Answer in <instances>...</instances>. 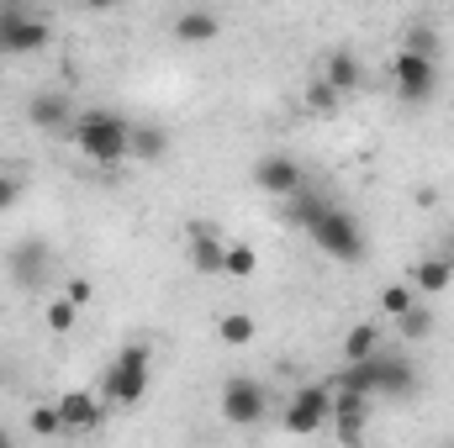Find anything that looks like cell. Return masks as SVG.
I'll return each instance as SVG.
<instances>
[{"label":"cell","mask_w":454,"mask_h":448,"mask_svg":"<svg viewBox=\"0 0 454 448\" xmlns=\"http://www.w3.org/2000/svg\"><path fill=\"white\" fill-rule=\"evenodd\" d=\"M74 143L90 164H121L132 158V127L116 112H85L74 121Z\"/></svg>","instance_id":"obj_1"},{"label":"cell","mask_w":454,"mask_h":448,"mask_svg":"<svg viewBox=\"0 0 454 448\" xmlns=\"http://www.w3.org/2000/svg\"><path fill=\"white\" fill-rule=\"evenodd\" d=\"M301 232H307L328 259H339V264H359V259H364V227L354 222L348 212H339V206H323Z\"/></svg>","instance_id":"obj_2"},{"label":"cell","mask_w":454,"mask_h":448,"mask_svg":"<svg viewBox=\"0 0 454 448\" xmlns=\"http://www.w3.org/2000/svg\"><path fill=\"white\" fill-rule=\"evenodd\" d=\"M148 396V348L143 343H127L106 369V385H101V401L106 406H137Z\"/></svg>","instance_id":"obj_3"},{"label":"cell","mask_w":454,"mask_h":448,"mask_svg":"<svg viewBox=\"0 0 454 448\" xmlns=\"http://www.w3.org/2000/svg\"><path fill=\"white\" fill-rule=\"evenodd\" d=\"M391 85H396L402 101L423 106V101L439 90V58H428V53H418V48H396V58H391Z\"/></svg>","instance_id":"obj_4"},{"label":"cell","mask_w":454,"mask_h":448,"mask_svg":"<svg viewBox=\"0 0 454 448\" xmlns=\"http://www.w3.org/2000/svg\"><path fill=\"white\" fill-rule=\"evenodd\" d=\"M333 422V385H301L296 396H291V406H286V428L296 433V438H312V433H323Z\"/></svg>","instance_id":"obj_5"},{"label":"cell","mask_w":454,"mask_h":448,"mask_svg":"<svg viewBox=\"0 0 454 448\" xmlns=\"http://www.w3.org/2000/svg\"><path fill=\"white\" fill-rule=\"evenodd\" d=\"M48 21L32 16V11H0V53L11 58H27V53H43L48 48Z\"/></svg>","instance_id":"obj_6"},{"label":"cell","mask_w":454,"mask_h":448,"mask_svg":"<svg viewBox=\"0 0 454 448\" xmlns=\"http://www.w3.org/2000/svg\"><path fill=\"white\" fill-rule=\"evenodd\" d=\"M264 406H270V396H264V385L259 380H248V375H232L223 385V417L232 428H254L259 417H264Z\"/></svg>","instance_id":"obj_7"},{"label":"cell","mask_w":454,"mask_h":448,"mask_svg":"<svg viewBox=\"0 0 454 448\" xmlns=\"http://www.w3.org/2000/svg\"><path fill=\"white\" fill-rule=\"evenodd\" d=\"M254 185L264 190V196H296L301 185H307V174H301V164L296 158H286V153H264L259 164H254Z\"/></svg>","instance_id":"obj_8"},{"label":"cell","mask_w":454,"mask_h":448,"mask_svg":"<svg viewBox=\"0 0 454 448\" xmlns=\"http://www.w3.org/2000/svg\"><path fill=\"white\" fill-rule=\"evenodd\" d=\"M48 274H53V253H48V243L27 237V243L11 248V280H16L21 290H37Z\"/></svg>","instance_id":"obj_9"},{"label":"cell","mask_w":454,"mask_h":448,"mask_svg":"<svg viewBox=\"0 0 454 448\" xmlns=\"http://www.w3.org/2000/svg\"><path fill=\"white\" fill-rule=\"evenodd\" d=\"M370 375H375V396H391V401H407L418 390V375L407 359H386V353H370Z\"/></svg>","instance_id":"obj_10"},{"label":"cell","mask_w":454,"mask_h":448,"mask_svg":"<svg viewBox=\"0 0 454 448\" xmlns=\"http://www.w3.org/2000/svg\"><path fill=\"white\" fill-rule=\"evenodd\" d=\"M364 417H370V396L354 385H333V428H339L343 444H354L364 433Z\"/></svg>","instance_id":"obj_11"},{"label":"cell","mask_w":454,"mask_h":448,"mask_svg":"<svg viewBox=\"0 0 454 448\" xmlns=\"http://www.w3.org/2000/svg\"><path fill=\"white\" fill-rule=\"evenodd\" d=\"M59 417H64V433H90V428H101L106 406H101V396H90V390H64V396H59Z\"/></svg>","instance_id":"obj_12"},{"label":"cell","mask_w":454,"mask_h":448,"mask_svg":"<svg viewBox=\"0 0 454 448\" xmlns=\"http://www.w3.org/2000/svg\"><path fill=\"white\" fill-rule=\"evenodd\" d=\"M223 259H227V237L217 227H191V269L196 274H223Z\"/></svg>","instance_id":"obj_13"},{"label":"cell","mask_w":454,"mask_h":448,"mask_svg":"<svg viewBox=\"0 0 454 448\" xmlns=\"http://www.w3.org/2000/svg\"><path fill=\"white\" fill-rule=\"evenodd\" d=\"M412 290L418 296H439V290H450V280H454V264L450 259H423V264H412Z\"/></svg>","instance_id":"obj_14"},{"label":"cell","mask_w":454,"mask_h":448,"mask_svg":"<svg viewBox=\"0 0 454 448\" xmlns=\"http://www.w3.org/2000/svg\"><path fill=\"white\" fill-rule=\"evenodd\" d=\"M323 80H328L339 96H348V90H359L364 69H359V58H354L348 48H339V53H328V64H323Z\"/></svg>","instance_id":"obj_15"},{"label":"cell","mask_w":454,"mask_h":448,"mask_svg":"<svg viewBox=\"0 0 454 448\" xmlns=\"http://www.w3.org/2000/svg\"><path fill=\"white\" fill-rule=\"evenodd\" d=\"M217 32H223V21L212 11H180V21H175V37L180 42H212Z\"/></svg>","instance_id":"obj_16"},{"label":"cell","mask_w":454,"mask_h":448,"mask_svg":"<svg viewBox=\"0 0 454 448\" xmlns=\"http://www.w3.org/2000/svg\"><path fill=\"white\" fill-rule=\"evenodd\" d=\"M164 153H169V132H164V127H153V121L132 127V158H143V164H159Z\"/></svg>","instance_id":"obj_17"},{"label":"cell","mask_w":454,"mask_h":448,"mask_svg":"<svg viewBox=\"0 0 454 448\" xmlns=\"http://www.w3.org/2000/svg\"><path fill=\"white\" fill-rule=\"evenodd\" d=\"M370 353H380V328H375V322L348 328V337H343V359L354 364V359H370Z\"/></svg>","instance_id":"obj_18"},{"label":"cell","mask_w":454,"mask_h":448,"mask_svg":"<svg viewBox=\"0 0 454 448\" xmlns=\"http://www.w3.org/2000/svg\"><path fill=\"white\" fill-rule=\"evenodd\" d=\"M27 116H32V127L53 132V127H64V121H69V101H64V96H37Z\"/></svg>","instance_id":"obj_19"},{"label":"cell","mask_w":454,"mask_h":448,"mask_svg":"<svg viewBox=\"0 0 454 448\" xmlns=\"http://www.w3.org/2000/svg\"><path fill=\"white\" fill-rule=\"evenodd\" d=\"M223 274L227 280H254V274H259V253H254L248 243H227Z\"/></svg>","instance_id":"obj_20"},{"label":"cell","mask_w":454,"mask_h":448,"mask_svg":"<svg viewBox=\"0 0 454 448\" xmlns=\"http://www.w3.org/2000/svg\"><path fill=\"white\" fill-rule=\"evenodd\" d=\"M217 337H223L227 348H248L254 343V317L248 312H227L223 322H217Z\"/></svg>","instance_id":"obj_21"},{"label":"cell","mask_w":454,"mask_h":448,"mask_svg":"<svg viewBox=\"0 0 454 448\" xmlns=\"http://www.w3.org/2000/svg\"><path fill=\"white\" fill-rule=\"evenodd\" d=\"M412 306H418V290H412V280H407V285H386V290H380V312H386L391 322H402Z\"/></svg>","instance_id":"obj_22"},{"label":"cell","mask_w":454,"mask_h":448,"mask_svg":"<svg viewBox=\"0 0 454 448\" xmlns=\"http://www.w3.org/2000/svg\"><path fill=\"white\" fill-rule=\"evenodd\" d=\"M339 101H343V96L323 80V74L307 85V112H312V116H339Z\"/></svg>","instance_id":"obj_23"},{"label":"cell","mask_w":454,"mask_h":448,"mask_svg":"<svg viewBox=\"0 0 454 448\" xmlns=\"http://www.w3.org/2000/svg\"><path fill=\"white\" fill-rule=\"evenodd\" d=\"M27 428H32V438H59V433H64V417H59V401H53V406H32V417H27Z\"/></svg>","instance_id":"obj_24"},{"label":"cell","mask_w":454,"mask_h":448,"mask_svg":"<svg viewBox=\"0 0 454 448\" xmlns=\"http://www.w3.org/2000/svg\"><path fill=\"white\" fill-rule=\"evenodd\" d=\"M74 312H80V306H74L69 296H53V301H48V328H53V333H69V328H74Z\"/></svg>","instance_id":"obj_25"},{"label":"cell","mask_w":454,"mask_h":448,"mask_svg":"<svg viewBox=\"0 0 454 448\" xmlns=\"http://www.w3.org/2000/svg\"><path fill=\"white\" fill-rule=\"evenodd\" d=\"M402 48H418V53H428V58H439V53H444V42H439V37H434V32H428V27H412V32H407V42H402Z\"/></svg>","instance_id":"obj_26"},{"label":"cell","mask_w":454,"mask_h":448,"mask_svg":"<svg viewBox=\"0 0 454 448\" xmlns=\"http://www.w3.org/2000/svg\"><path fill=\"white\" fill-rule=\"evenodd\" d=\"M402 333H407V337H428V333H434V317H428L423 306H412V312L402 317Z\"/></svg>","instance_id":"obj_27"},{"label":"cell","mask_w":454,"mask_h":448,"mask_svg":"<svg viewBox=\"0 0 454 448\" xmlns=\"http://www.w3.org/2000/svg\"><path fill=\"white\" fill-rule=\"evenodd\" d=\"M64 296H69L74 306H85V301L96 296V285H90V280H69V285H64Z\"/></svg>","instance_id":"obj_28"},{"label":"cell","mask_w":454,"mask_h":448,"mask_svg":"<svg viewBox=\"0 0 454 448\" xmlns=\"http://www.w3.org/2000/svg\"><path fill=\"white\" fill-rule=\"evenodd\" d=\"M16 196H21V185H16L11 174H0V212H5V206H16Z\"/></svg>","instance_id":"obj_29"},{"label":"cell","mask_w":454,"mask_h":448,"mask_svg":"<svg viewBox=\"0 0 454 448\" xmlns=\"http://www.w3.org/2000/svg\"><path fill=\"white\" fill-rule=\"evenodd\" d=\"M74 5H90V11H112L116 0H74Z\"/></svg>","instance_id":"obj_30"},{"label":"cell","mask_w":454,"mask_h":448,"mask_svg":"<svg viewBox=\"0 0 454 448\" xmlns=\"http://www.w3.org/2000/svg\"><path fill=\"white\" fill-rule=\"evenodd\" d=\"M5 444H11V433H5V428H0V448H5Z\"/></svg>","instance_id":"obj_31"}]
</instances>
